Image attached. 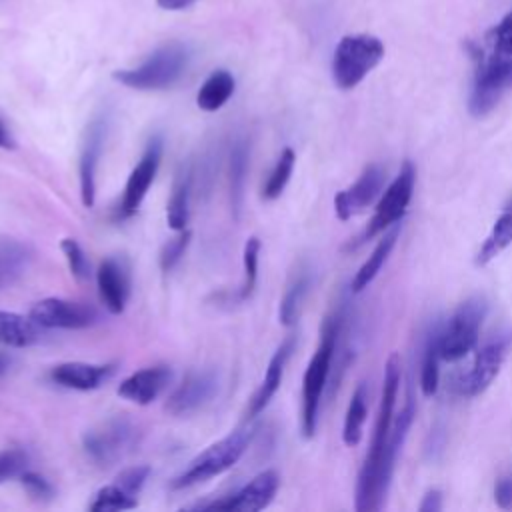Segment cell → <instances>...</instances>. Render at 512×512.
<instances>
[{"label":"cell","instance_id":"26","mask_svg":"<svg viewBox=\"0 0 512 512\" xmlns=\"http://www.w3.org/2000/svg\"><path fill=\"white\" fill-rule=\"evenodd\" d=\"M510 244H512V200H510V204L504 206V210L496 218L490 234L486 236V240L482 242L480 250L476 252L474 264L476 266H486L502 250H506Z\"/></svg>","mask_w":512,"mask_h":512},{"label":"cell","instance_id":"13","mask_svg":"<svg viewBox=\"0 0 512 512\" xmlns=\"http://www.w3.org/2000/svg\"><path fill=\"white\" fill-rule=\"evenodd\" d=\"M162 150H164V146H162L160 136H154L146 144L138 164L132 168V172L126 180V186H124V194L120 200V216L122 218L136 214L140 204L144 202V198L158 174V168L162 162Z\"/></svg>","mask_w":512,"mask_h":512},{"label":"cell","instance_id":"23","mask_svg":"<svg viewBox=\"0 0 512 512\" xmlns=\"http://www.w3.org/2000/svg\"><path fill=\"white\" fill-rule=\"evenodd\" d=\"M42 326L30 316L0 310V344L10 348H28L40 340Z\"/></svg>","mask_w":512,"mask_h":512},{"label":"cell","instance_id":"20","mask_svg":"<svg viewBox=\"0 0 512 512\" xmlns=\"http://www.w3.org/2000/svg\"><path fill=\"white\" fill-rule=\"evenodd\" d=\"M294 336H288L278 348L276 352L272 354L270 362H268V368H266V374L258 386V390L254 392V396L250 398L248 402V408H246V420H252L256 418L260 412H264V408L270 404V400L274 398V394L278 392L280 384H282V376H284V368H286V362L294 350Z\"/></svg>","mask_w":512,"mask_h":512},{"label":"cell","instance_id":"10","mask_svg":"<svg viewBox=\"0 0 512 512\" xmlns=\"http://www.w3.org/2000/svg\"><path fill=\"white\" fill-rule=\"evenodd\" d=\"M508 348H510V338L500 336V338L486 342L480 350H476V356H474L470 368L456 376V380L452 384L454 392L460 396H466V398H474V396L482 394L498 376V372L506 360Z\"/></svg>","mask_w":512,"mask_h":512},{"label":"cell","instance_id":"2","mask_svg":"<svg viewBox=\"0 0 512 512\" xmlns=\"http://www.w3.org/2000/svg\"><path fill=\"white\" fill-rule=\"evenodd\" d=\"M400 388V358L398 354H390L384 370V386H382V398H380V408L370 440L368 454L364 458V464L358 472L356 480V510L358 512H376L382 508V502L386 498L388 488L382 482V454L384 446L392 428V412L396 404Z\"/></svg>","mask_w":512,"mask_h":512},{"label":"cell","instance_id":"11","mask_svg":"<svg viewBox=\"0 0 512 512\" xmlns=\"http://www.w3.org/2000/svg\"><path fill=\"white\" fill-rule=\"evenodd\" d=\"M28 316L42 328H64V330H78L94 326L100 320V314L94 306L66 300V298H42L38 300Z\"/></svg>","mask_w":512,"mask_h":512},{"label":"cell","instance_id":"25","mask_svg":"<svg viewBox=\"0 0 512 512\" xmlns=\"http://www.w3.org/2000/svg\"><path fill=\"white\" fill-rule=\"evenodd\" d=\"M234 88H236V82L228 70H214L202 82L196 94V104L204 112H216L230 100V96L234 94Z\"/></svg>","mask_w":512,"mask_h":512},{"label":"cell","instance_id":"18","mask_svg":"<svg viewBox=\"0 0 512 512\" xmlns=\"http://www.w3.org/2000/svg\"><path fill=\"white\" fill-rule=\"evenodd\" d=\"M114 364H92V362H60L50 368L48 376L54 384L70 390H96L100 388L112 374Z\"/></svg>","mask_w":512,"mask_h":512},{"label":"cell","instance_id":"30","mask_svg":"<svg viewBox=\"0 0 512 512\" xmlns=\"http://www.w3.org/2000/svg\"><path fill=\"white\" fill-rule=\"evenodd\" d=\"M138 500L134 494L126 492L120 484H106L102 486L96 494L94 500L90 502L92 512H114V510H130L136 508Z\"/></svg>","mask_w":512,"mask_h":512},{"label":"cell","instance_id":"21","mask_svg":"<svg viewBox=\"0 0 512 512\" xmlns=\"http://www.w3.org/2000/svg\"><path fill=\"white\" fill-rule=\"evenodd\" d=\"M34 260V248L18 238H0V290L20 280Z\"/></svg>","mask_w":512,"mask_h":512},{"label":"cell","instance_id":"15","mask_svg":"<svg viewBox=\"0 0 512 512\" xmlns=\"http://www.w3.org/2000/svg\"><path fill=\"white\" fill-rule=\"evenodd\" d=\"M98 296L110 314H122L130 298V272L120 256H108L96 270Z\"/></svg>","mask_w":512,"mask_h":512},{"label":"cell","instance_id":"17","mask_svg":"<svg viewBox=\"0 0 512 512\" xmlns=\"http://www.w3.org/2000/svg\"><path fill=\"white\" fill-rule=\"evenodd\" d=\"M218 390V378L210 370L190 372L184 382L166 400V412L172 416H188L202 408Z\"/></svg>","mask_w":512,"mask_h":512},{"label":"cell","instance_id":"22","mask_svg":"<svg viewBox=\"0 0 512 512\" xmlns=\"http://www.w3.org/2000/svg\"><path fill=\"white\" fill-rule=\"evenodd\" d=\"M190 190H192V170L190 166H180L172 184L168 204H166V222L174 232L188 228Z\"/></svg>","mask_w":512,"mask_h":512},{"label":"cell","instance_id":"37","mask_svg":"<svg viewBox=\"0 0 512 512\" xmlns=\"http://www.w3.org/2000/svg\"><path fill=\"white\" fill-rule=\"evenodd\" d=\"M18 480L30 498H34L38 502H46V500L54 498V486L42 474L26 470V472H22V476Z\"/></svg>","mask_w":512,"mask_h":512},{"label":"cell","instance_id":"7","mask_svg":"<svg viewBox=\"0 0 512 512\" xmlns=\"http://www.w3.org/2000/svg\"><path fill=\"white\" fill-rule=\"evenodd\" d=\"M138 436L140 432L130 418L114 416L90 428L82 436V446L92 462L100 466H112L134 450Z\"/></svg>","mask_w":512,"mask_h":512},{"label":"cell","instance_id":"16","mask_svg":"<svg viewBox=\"0 0 512 512\" xmlns=\"http://www.w3.org/2000/svg\"><path fill=\"white\" fill-rule=\"evenodd\" d=\"M104 138H106V120L100 116V118H94L86 128V138H84L80 160H78L80 198L86 208H92L96 200V170H98V160L104 148Z\"/></svg>","mask_w":512,"mask_h":512},{"label":"cell","instance_id":"19","mask_svg":"<svg viewBox=\"0 0 512 512\" xmlns=\"http://www.w3.org/2000/svg\"><path fill=\"white\" fill-rule=\"evenodd\" d=\"M170 378H172V370L168 366H148L126 376L120 382L116 392L128 402L146 406L164 392Z\"/></svg>","mask_w":512,"mask_h":512},{"label":"cell","instance_id":"24","mask_svg":"<svg viewBox=\"0 0 512 512\" xmlns=\"http://www.w3.org/2000/svg\"><path fill=\"white\" fill-rule=\"evenodd\" d=\"M398 236H400V224L396 222L394 228L378 240V244L374 246L372 254L366 258V262H364V264L358 268V272L354 274L352 284H350L352 292H362L364 288H368V284L376 278V274L382 270L384 262L388 260V256H390V252H392V248H394Z\"/></svg>","mask_w":512,"mask_h":512},{"label":"cell","instance_id":"1","mask_svg":"<svg viewBox=\"0 0 512 512\" xmlns=\"http://www.w3.org/2000/svg\"><path fill=\"white\" fill-rule=\"evenodd\" d=\"M476 68L470 92V114L486 116L512 90V8L492 26L474 52Z\"/></svg>","mask_w":512,"mask_h":512},{"label":"cell","instance_id":"33","mask_svg":"<svg viewBox=\"0 0 512 512\" xmlns=\"http://www.w3.org/2000/svg\"><path fill=\"white\" fill-rule=\"evenodd\" d=\"M258 258H260V240L256 236H250L244 244V282L240 286L238 298L246 300L252 296L258 280Z\"/></svg>","mask_w":512,"mask_h":512},{"label":"cell","instance_id":"27","mask_svg":"<svg viewBox=\"0 0 512 512\" xmlns=\"http://www.w3.org/2000/svg\"><path fill=\"white\" fill-rule=\"evenodd\" d=\"M366 416H368L366 388H364V384H358L350 398V404H348V410L344 416V426H342V440L346 446H356L360 442Z\"/></svg>","mask_w":512,"mask_h":512},{"label":"cell","instance_id":"32","mask_svg":"<svg viewBox=\"0 0 512 512\" xmlns=\"http://www.w3.org/2000/svg\"><path fill=\"white\" fill-rule=\"evenodd\" d=\"M246 172H248V148H246V142H236V146L230 152V196H232L234 212H238L242 206Z\"/></svg>","mask_w":512,"mask_h":512},{"label":"cell","instance_id":"41","mask_svg":"<svg viewBox=\"0 0 512 512\" xmlns=\"http://www.w3.org/2000/svg\"><path fill=\"white\" fill-rule=\"evenodd\" d=\"M196 0H156V4L164 10H184L190 4H194Z\"/></svg>","mask_w":512,"mask_h":512},{"label":"cell","instance_id":"12","mask_svg":"<svg viewBox=\"0 0 512 512\" xmlns=\"http://www.w3.org/2000/svg\"><path fill=\"white\" fill-rule=\"evenodd\" d=\"M280 486V476L276 470L258 472L248 484L236 490L230 496H222L220 500L198 504L194 508L200 510H226V512H258L264 510L276 496Z\"/></svg>","mask_w":512,"mask_h":512},{"label":"cell","instance_id":"34","mask_svg":"<svg viewBox=\"0 0 512 512\" xmlns=\"http://www.w3.org/2000/svg\"><path fill=\"white\" fill-rule=\"evenodd\" d=\"M60 250L68 262L70 274L76 280H86L90 276V260L86 256V252L82 250V246L78 244V240L74 238H62L60 242Z\"/></svg>","mask_w":512,"mask_h":512},{"label":"cell","instance_id":"29","mask_svg":"<svg viewBox=\"0 0 512 512\" xmlns=\"http://www.w3.org/2000/svg\"><path fill=\"white\" fill-rule=\"evenodd\" d=\"M294 164H296V154L290 146H286L280 152L272 172L268 174V178L262 186V198L264 200H276L284 192V188H286V184H288V180L294 172Z\"/></svg>","mask_w":512,"mask_h":512},{"label":"cell","instance_id":"31","mask_svg":"<svg viewBox=\"0 0 512 512\" xmlns=\"http://www.w3.org/2000/svg\"><path fill=\"white\" fill-rule=\"evenodd\" d=\"M310 286V278L308 274H298L292 284L286 288L282 300H280V310H278V318L284 326H292L298 320L304 296L308 292Z\"/></svg>","mask_w":512,"mask_h":512},{"label":"cell","instance_id":"43","mask_svg":"<svg viewBox=\"0 0 512 512\" xmlns=\"http://www.w3.org/2000/svg\"><path fill=\"white\" fill-rule=\"evenodd\" d=\"M8 364H10V360H8V356L4 354V352H0V376L8 370Z\"/></svg>","mask_w":512,"mask_h":512},{"label":"cell","instance_id":"3","mask_svg":"<svg viewBox=\"0 0 512 512\" xmlns=\"http://www.w3.org/2000/svg\"><path fill=\"white\" fill-rule=\"evenodd\" d=\"M342 324V314L334 312L324 320L322 338L308 362V368L302 378V410H300V428L304 438H312L318 426L320 400L330 376V366L334 360V350L338 342V332Z\"/></svg>","mask_w":512,"mask_h":512},{"label":"cell","instance_id":"6","mask_svg":"<svg viewBox=\"0 0 512 512\" xmlns=\"http://www.w3.org/2000/svg\"><path fill=\"white\" fill-rule=\"evenodd\" d=\"M384 58V44L372 34H348L340 38L332 56V78L342 90L358 86Z\"/></svg>","mask_w":512,"mask_h":512},{"label":"cell","instance_id":"39","mask_svg":"<svg viewBox=\"0 0 512 512\" xmlns=\"http://www.w3.org/2000/svg\"><path fill=\"white\" fill-rule=\"evenodd\" d=\"M494 500L500 508H512V476H502L496 482Z\"/></svg>","mask_w":512,"mask_h":512},{"label":"cell","instance_id":"4","mask_svg":"<svg viewBox=\"0 0 512 512\" xmlns=\"http://www.w3.org/2000/svg\"><path fill=\"white\" fill-rule=\"evenodd\" d=\"M252 436H254L252 430L240 428L220 438L218 442L210 444L188 462V466L170 482V488L184 490V488L202 484L206 480H212L222 472L230 470L246 452Z\"/></svg>","mask_w":512,"mask_h":512},{"label":"cell","instance_id":"9","mask_svg":"<svg viewBox=\"0 0 512 512\" xmlns=\"http://www.w3.org/2000/svg\"><path fill=\"white\" fill-rule=\"evenodd\" d=\"M414 180H416V170L412 166L410 160H406L398 172V176L390 182V186L382 192V198L376 204L374 216L370 218L368 226L364 228V232L358 236L356 244H362L374 236H378L382 230L394 226L396 222L402 220V216L408 210V204L412 200V192H414Z\"/></svg>","mask_w":512,"mask_h":512},{"label":"cell","instance_id":"42","mask_svg":"<svg viewBox=\"0 0 512 512\" xmlns=\"http://www.w3.org/2000/svg\"><path fill=\"white\" fill-rule=\"evenodd\" d=\"M0 148H6V150L16 148V140H14V136L10 134L8 126L2 120H0Z\"/></svg>","mask_w":512,"mask_h":512},{"label":"cell","instance_id":"38","mask_svg":"<svg viewBox=\"0 0 512 512\" xmlns=\"http://www.w3.org/2000/svg\"><path fill=\"white\" fill-rule=\"evenodd\" d=\"M148 476H150V466L138 464V466L124 468V470L116 476V484H120L126 492L138 496V492L144 488Z\"/></svg>","mask_w":512,"mask_h":512},{"label":"cell","instance_id":"35","mask_svg":"<svg viewBox=\"0 0 512 512\" xmlns=\"http://www.w3.org/2000/svg\"><path fill=\"white\" fill-rule=\"evenodd\" d=\"M190 240H192V232H190L188 228H184V230H180L174 238H170V240L162 246L160 258H158L162 272H170V270L182 260V256H184V252H186Z\"/></svg>","mask_w":512,"mask_h":512},{"label":"cell","instance_id":"28","mask_svg":"<svg viewBox=\"0 0 512 512\" xmlns=\"http://www.w3.org/2000/svg\"><path fill=\"white\" fill-rule=\"evenodd\" d=\"M440 328H436L424 346V356H422V368H420V390L424 396H434L438 390V380H440V342H438Z\"/></svg>","mask_w":512,"mask_h":512},{"label":"cell","instance_id":"36","mask_svg":"<svg viewBox=\"0 0 512 512\" xmlns=\"http://www.w3.org/2000/svg\"><path fill=\"white\" fill-rule=\"evenodd\" d=\"M28 454L22 448L0 450V484L20 478L28 470Z\"/></svg>","mask_w":512,"mask_h":512},{"label":"cell","instance_id":"40","mask_svg":"<svg viewBox=\"0 0 512 512\" xmlns=\"http://www.w3.org/2000/svg\"><path fill=\"white\" fill-rule=\"evenodd\" d=\"M420 512H440L442 510V494L438 490H428L418 506Z\"/></svg>","mask_w":512,"mask_h":512},{"label":"cell","instance_id":"5","mask_svg":"<svg viewBox=\"0 0 512 512\" xmlns=\"http://www.w3.org/2000/svg\"><path fill=\"white\" fill-rule=\"evenodd\" d=\"M188 66V48L180 42H168L156 48L142 64L116 70L112 78L132 90H164L178 82Z\"/></svg>","mask_w":512,"mask_h":512},{"label":"cell","instance_id":"8","mask_svg":"<svg viewBox=\"0 0 512 512\" xmlns=\"http://www.w3.org/2000/svg\"><path fill=\"white\" fill-rule=\"evenodd\" d=\"M486 310H488L486 300L480 296L468 298L456 308V312L440 328V334H438L442 360H448V362L460 360L476 346Z\"/></svg>","mask_w":512,"mask_h":512},{"label":"cell","instance_id":"14","mask_svg":"<svg viewBox=\"0 0 512 512\" xmlns=\"http://www.w3.org/2000/svg\"><path fill=\"white\" fill-rule=\"evenodd\" d=\"M384 178H386V170L380 164H368L352 186L336 192L334 212H336L338 220H342V222L350 220L354 214H358L366 206H370L382 192Z\"/></svg>","mask_w":512,"mask_h":512}]
</instances>
